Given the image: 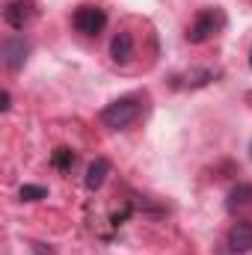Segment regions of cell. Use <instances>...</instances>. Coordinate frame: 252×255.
<instances>
[{"mask_svg": "<svg viewBox=\"0 0 252 255\" xmlns=\"http://www.w3.org/2000/svg\"><path fill=\"white\" fill-rule=\"evenodd\" d=\"M139 116H142V98L139 95H122L98 113V122L110 130H122V128L133 125Z\"/></svg>", "mask_w": 252, "mask_h": 255, "instance_id": "1", "label": "cell"}, {"mask_svg": "<svg viewBox=\"0 0 252 255\" xmlns=\"http://www.w3.org/2000/svg\"><path fill=\"white\" fill-rule=\"evenodd\" d=\"M223 27V12L220 9H202L187 27V42L190 45H202L208 42L217 30Z\"/></svg>", "mask_w": 252, "mask_h": 255, "instance_id": "2", "label": "cell"}, {"mask_svg": "<svg viewBox=\"0 0 252 255\" xmlns=\"http://www.w3.org/2000/svg\"><path fill=\"white\" fill-rule=\"evenodd\" d=\"M71 24L77 33L83 36H98L104 27H107V12L101 6H80L74 15H71Z\"/></svg>", "mask_w": 252, "mask_h": 255, "instance_id": "3", "label": "cell"}, {"mask_svg": "<svg viewBox=\"0 0 252 255\" xmlns=\"http://www.w3.org/2000/svg\"><path fill=\"white\" fill-rule=\"evenodd\" d=\"M226 253L229 255H250L252 253V223L238 220L226 232Z\"/></svg>", "mask_w": 252, "mask_h": 255, "instance_id": "4", "label": "cell"}, {"mask_svg": "<svg viewBox=\"0 0 252 255\" xmlns=\"http://www.w3.org/2000/svg\"><path fill=\"white\" fill-rule=\"evenodd\" d=\"M36 0H9L6 9H3V21L12 27V30H24L33 18H36Z\"/></svg>", "mask_w": 252, "mask_h": 255, "instance_id": "5", "label": "cell"}, {"mask_svg": "<svg viewBox=\"0 0 252 255\" xmlns=\"http://www.w3.org/2000/svg\"><path fill=\"white\" fill-rule=\"evenodd\" d=\"M27 57H30V45H27V39L24 36H6L3 39V65L9 68V71H18L21 65L27 63Z\"/></svg>", "mask_w": 252, "mask_h": 255, "instance_id": "6", "label": "cell"}, {"mask_svg": "<svg viewBox=\"0 0 252 255\" xmlns=\"http://www.w3.org/2000/svg\"><path fill=\"white\" fill-rule=\"evenodd\" d=\"M107 175H110V160H107V157H95V160L86 166V175H83L86 190H98V187L107 181Z\"/></svg>", "mask_w": 252, "mask_h": 255, "instance_id": "7", "label": "cell"}, {"mask_svg": "<svg viewBox=\"0 0 252 255\" xmlns=\"http://www.w3.org/2000/svg\"><path fill=\"white\" fill-rule=\"evenodd\" d=\"M110 57L116 63H127L133 57V36L130 33H116L113 42H110Z\"/></svg>", "mask_w": 252, "mask_h": 255, "instance_id": "8", "label": "cell"}, {"mask_svg": "<svg viewBox=\"0 0 252 255\" xmlns=\"http://www.w3.org/2000/svg\"><path fill=\"white\" fill-rule=\"evenodd\" d=\"M74 160H77V154H74L68 145H60V148H54V151H51V166H54V169H60V172H71Z\"/></svg>", "mask_w": 252, "mask_h": 255, "instance_id": "9", "label": "cell"}, {"mask_svg": "<svg viewBox=\"0 0 252 255\" xmlns=\"http://www.w3.org/2000/svg\"><path fill=\"white\" fill-rule=\"evenodd\" d=\"M252 202V184H238L229 193V211H238V208H247Z\"/></svg>", "mask_w": 252, "mask_h": 255, "instance_id": "10", "label": "cell"}, {"mask_svg": "<svg viewBox=\"0 0 252 255\" xmlns=\"http://www.w3.org/2000/svg\"><path fill=\"white\" fill-rule=\"evenodd\" d=\"M18 199H21V202H39V199H48V187H42V184H24V187L18 190Z\"/></svg>", "mask_w": 252, "mask_h": 255, "instance_id": "11", "label": "cell"}, {"mask_svg": "<svg viewBox=\"0 0 252 255\" xmlns=\"http://www.w3.org/2000/svg\"><path fill=\"white\" fill-rule=\"evenodd\" d=\"M9 107H12V98H9V92H6V89H3V92H0V110H3V113H6V110H9Z\"/></svg>", "mask_w": 252, "mask_h": 255, "instance_id": "12", "label": "cell"}, {"mask_svg": "<svg viewBox=\"0 0 252 255\" xmlns=\"http://www.w3.org/2000/svg\"><path fill=\"white\" fill-rule=\"evenodd\" d=\"M250 68H252V51H250Z\"/></svg>", "mask_w": 252, "mask_h": 255, "instance_id": "13", "label": "cell"}]
</instances>
